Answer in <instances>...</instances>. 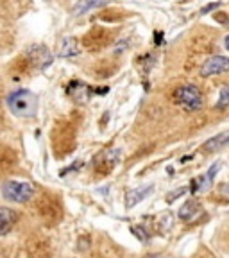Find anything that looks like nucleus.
<instances>
[{
  "mask_svg": "<svg viewBox=\"0 0 229 258\" xmlns=\"http://www.w3.org/2000/svg\"><path fill=\"white\" fill-rule=\"evenodd\" d=\"M8 108L20 118H32L38 113V99L29 90H15L8 95Z\"/></svg>",
  "mask_w": 229,
  "mask_h": 258,
  "instance_id": "1",
  "label": "nucleus"
},
{
  "mask_svg": "<svg viewBox=\"0 0 229 258\" xmlns=\"http://www.w3.org/2000/svg\"><path fill=\"white\" fill-rule=\"evenodd\" d=\"M174 101L186 111H199L202 108V93L195 85H183L174 92Z\"/></svg>",
  "mask_w": 229,
  "mask_h": 258,
  "instance_id": "2",
  "label": "nucleus"
},
{
  "mask_svg": "<svg viewBox=\"0 0 229 258\" xmlns=\"http://www.w3.org/2000/svg\"><path fill=\"white\" fill-rule=\"evenodd\" d=\"M34 196V186L25 181H6L2 186V198L6 201L27 203Z\"/></svg>",
  "mask_w": 229,
  "mask_h": 258,
  "instance_id": "3",
  "label": "nucleus"
},
{
  "mask_svg": "<svg viewBox=\"0 0 229 258\" xmlns=\"http://www.w3.org/2000/svg\"><path fill=\"white\" fill-rule=\"evenodd\" d=\"M229 70V57L224 56H211L202 63L201 74L202 77H211V76H218V74H224Z\"/></svg>",
  "mask_w": 229,
  "mask_h": 258,
  "instance_id": "4",
  "label": "nucleus"
},
{
  "mask_svg": "<svg viewBox=\"0 0 229 258\" xmlns=\"http://www.w3.org/2000/svg\"><path fill=\"white\" fill-rule=\"evenodd\" d=\"M218 169H220V163H215V165L209 167V170L206 174H202V176L195 177V179H192V183H190V186H192V192L195 194H206L211 186H213V181H215V176H217Z\"/></svg>",
  "mask_w": 229,
  "mask_h": 258,
  "instance_id": "5",
  "label": "nucleus"
},
{
  "mask_svg": "<svg viewBox=\"0 0 229 258\" xmlns=\"http://www.w3.org/2000/svg\"><path fill=\"white\" fill-rule=\"evenodd\" d=\"M202 215H204V208L201 206V203L193 201V199L186 201L185 205L181 206V210H179V219L185 222H195V221H199Z\"/></svg>",
  "mask_w": 229,
  "mask_h": 258,
  "instance_id": "6",
  "label": "nucleus"
},
{
  "mask_svg": "<svg viewBox=\"0 0 229 258\" xmlns=\"http://www.w3.org/2000/svg\"><path fill=\"white\" fill-rule=\"evenodd\" d=\"M29 61H31L36 69H45V67L50 64L52 56H50L47 47H43V45H34V47H31V50H29Z\"/></svg>",
  "mask_w": 229,
  "mask_h": 258,
  "instance_id": "7",
  "label": "nucleus"
},
{
  "mask_svg": "<svg viewBox=\"0 0 229 258\" xmlns=\"http://www.w3.org/2000/svg\"><path fill=\"white\" fill-rule=\"evenodd\" d=\"M152 190H154L152 185L129 190V194H127V208H133V206H136L140 201H143L147 196H150V194H152Z\"/></svg>",
  "mask_w": 229,
  "mask_h": 258,
  "instance_id": "8",
  "label": "nucleus"
},
{
  "mask_svg": "<svg viewBox=\"0 0 229 258\" xmlns=\"http://www.w3.org/2000/svg\"><path fill=\"white\" fill-rule=\"evenodd\" d=\"M222 147H229V131L217 135L215 138H209L202 147V151L204 153H215V151H220Z\"/></svg>",
  "mask_w": 229,
  "mask_h": 258,
  "instance_id": "9",
  "label": "nucleus"
},
{
  "mask_svg": "<svg viewBox=\"0 0 229 258\" xmlns=\"http://www.w3.org/2000/svg\"><path fill=\"white\" fill-rule=\"evenodd\" d=\"M102 6H106V0H77V4L72 8V15L81 16L92 11V9L102 8Z\"/></svg>",
  "mask_w": 229,
  "mask_h": 258,
  "instance_id": "10",
  "label": "nucleus"
},
{
  "mask_svg": "<svg viewBox=\"0 0 229 258\" xmlns=\"http://www.w3.org/2000/svg\"><path fill=\"white\" fill-rule=\"evenodd\" d=\"M118 161H120V151H106V153H102L101 156L97 158V167L101 163H106L104 174H108L113 167L118 165Z\"/></svg>",
  "mask_w": 229,
  "mask_h": 258,
  "instance_id": "11",
  "label": "nucleus"
},
{
  "mask_svg": "<svg viewBox=\"0 0 229 258\" xmlns=\"http://www.w3.org/2000/svg\"><path fill=\"white\" fill-rule=\"evenodd\" d=\"M0 219H2V228H0V235H8L9 230H11L13 226H15L16 221V212L9 208H0Z\"/></svg>",
  "mask_w": 229,
  "mask_h": 258,
  "instance_id": "12",
  "label": "nucleus"
},
{
  "mask_svg": "<svg viewBox=\"0 0 229 258\" xmlns=\"http://www.w3.org/2000/svg\"><path fill=\"white\" fill-rule=\"evenodd\" d=\"M77 54H79V47H77L75 40H73V38H64L61 56H63V57H72V56H77Z\"/></svg>",
  "mask_w": 229,
  "mask_h": 258,
  "instance_id": "13",
  "label": "nucleus"
},
{
  "mask_svg": "<svg viewBox=\"0 0 229 258\" xmlns=\"http://www.w3.org/2000/svg\"><path fill=\"white\" fill-rule=\"evenodd\" d=\"M217 109H225L229 108V85H224L220 88V95H218V101L215 104Z\"/></svg>",
  "mask_w": 229,
  "mask_h": 258,
  "instance_id": "14",
  "label": "nucleus"
},
{
  "mask_svg": "<svg viewBox=\"0 0 229 258\" xmlns=\"http://www.w3.org/2000/svg\"><path fill=\"white\" fill-rule=\"evenodd\" d=\"M218 196H220L225 203H229V181L224 183V185L220 186V190H218Z\"/></svg>",
  "mask_w": 229,
  "mask_h": 258,
  "instance_id": "15",
  "label": "nucleus"
},
{
  "mask_svg": "<svg viewBox=\"0 0 229 258\" xmlns=\"http://www.w3.org/2000/svg\"><path fill=\"white\" fill-rule=\"evenodd\" d=\"M183 192H186V186H185V188H181V190H177V192H174V194H169V196H167V201H169V203H172L174 199H176V198H179V196H181Z\"/></svg>",
  "mask_w": 229,
  "mask_h": 258,
  "instance_id": "16",
  "label": "nucleus"
},
{
  "mask_svg": "<svg viewBox=\"0 0 229 258\" xmlns=\"http://www.w3.org/2000/svg\"><path fill=\"white\" fill-rule=\"evenodd\" d=\"M220 6V2H215V4H209V6H206V8H202L201 9V15H206L208 11H211V9H215V8H218Z\"/></svg>",
  "mask_w": 229,
  "mask_h": 258,
  "instance_id": "17",
  "label": "nucleus"
},
{
  "mask_svg": "<svg viewBox=\"0 0 229 258\" xmlns=\"http://www.w3.org/2000/svg\"><path fill=\"white\" fill-rule=\"evenodd\" d=\"M225 48H227V50H229V34H227V36H225Z\"/></svg>",
  "mask_w": 229,
  "mask_h": 258,
  "instance_id": "18",
  "label": "nucleus"
}]
</instances>
